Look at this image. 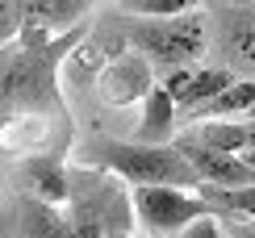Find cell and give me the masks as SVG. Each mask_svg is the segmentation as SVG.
<instances>
[{"mask_svg": "<svg viewBox=\"0 0 255 238\" xmlns=\"http://www.w3.org/2000/svg\"><path fill=\"white\" fill-rule=\"evenodd\" d=\"M80 159L92 171H109L134 188H188L197 192L201 180L193 163L184 159V150L172 146H138V142H118V138H92L88 146H80Z\"/></svg>", "mask_w": 255, "mask_h": 238, "instance_id": "6da1fadb", "label": "cell"}, {"mask_svg": "<svg viewBox=\"0 0 255 238\" xmlns=\"http://www.w3.org/2000/svg\"><path fill=\"white\" fill-rule=\"evenodd\" d=\"M113 21L130 38L134 55H142L146 63H159L167 71L193 67L209 46V13H184V17H167V21H142V17L118 13Z\"/></svg>", "mask_w": 255, "mask_h": 238, "instance_id": "7a4b0ae2", "label": "cell"}, {"mask_svg": "<svg viewBox=\"0 0 255 238\" xmlns=\"http://www.w3.org/2000/svg\"><path fill=\"white\" fill-rule=\"evenodd\" d=\"M130 201H134V218L155 238H163V234L180 238L197 218L214 213L201 201V192H188V188H134Z\"/></svg>", "mask_w": 255, "mask_h": 238, "instance_id": "3957f363", "label": "cell"}, {"mask_svg": "<svg viewBox=\"0 0 255 238\" xmlns=\"http://www.w3.org/2000/svg\"><path fill=\"white\" fill-rule=\"evenodd\" d=\"M209 25L218 29L214 46L222 50V67L247 71V80H255V4H218Z\"/></svg>", "mask_w": 255, "mask_h": 238, "instance_id": "277c9868", "label": "cell"}, {"mask_svg": "<svg viewBox=\"0 0 255 238\" xmlns=\"http://www.w3.org/2000/svg\"><path fill=\"white\" fill-rule=\"evenodd\" d=\"M230 84H235V71L226 67H180L163 75V88L172 92L176 109H184L188 117H197L209 101H218Z\"/></svg>", "mask_w": 255, "mask_h": 238, "instance_id": "5b68a950", "label": "cell"}, {"mask_svg": "<svg viewBox=\"0 0 255 238\" xmlns=\"http://www.w3.org/2000/svg\"><path fill=\"white\" fill-rule=\"evenodd\" d=\"M176 146L184 150V159L193 163L197 180L209 184V188H251V184H255V171L247 167V159H243V155L205 150V146H197V142H184V138H176Z\"/></svg>", "mask_w": 255, "mask_h": 238, "instance_id": "8992f818", "label": "cell"}, {"mask_svg": "<svg viewBox=\"0 0 255 238\" xmlns=\"http://www.w3.org/2000/svg\"><path fill=\"white\" fill-rule=\"evenodd\" d=\"M176 113L180 109H176L172 92L163 84H155L146 92V101H142V117H138L130 142H138V146H172V138H180L176 134Z\"/></svg>", "mask_w": 255, "mask_h": 238, "instance_id": "52a82bcc", "label": "cell"}, {"mask_svg": "<svg viewBox=\"0 0 255 238\" xmlns=\"http://www.w3.org/2000/svg\"><path fill=\"white\" fill-rule=\"evenodd\" d=\"M180 138L205 150H222V155H247V150H255V117H247V121H193L188 129H180Z\"/></svg>", "mask_w": 255, "mask_h": 238, "instance_id": "ba28073f", "label": "cell"}, {"mask_svg": "<svg viewBox=\"0 0 255 238\" xmlns=\"http://www.w3.org/2000/svg\"><path fill=\"white\" fill-rule=\"evenodd\" d=\"M21 197H34L42 205H63V201H71V176L50 155L25 159L21 163Z\"/></svg>", "mask_w": 255, "mask_h": 238, "instance_id": "9c48e42d", "label": "cell"}, {"mask_svg": "<svg viewBox=\"0 0 255 238\" xmlns=\"http://www.w3.org/2000/svg\"><path fill=\"white\" fill-rule=\"evenodd\" d=\"M247 117H255V80H235L193 121H247Z\"/></svg>", "mask_w": 255, "mask_h": 238, "instance_id": "30bf717a", "label": "cell"}, {"mask_svg": "<svg viewBox=\"0 0 255 238\" xmlns=\"http://www.w3.org/2000/svg\"><path fill=\"white\" fill-rule=\"evenodd\" d=\"M88 17V4L80 0H59V4H21V25L29 29H63Z\"/></svg>", "mask_w": 255, "mask_h": 238, "instance_id": "8fae6325", "label": "cell"}, {"mask_svg": "<svg viewBox=\"0 0 255 238\" xmlns=\"http://www.w3.org/2000/svg\"><path fill=\"white\" fill-rule=\"evenodd\" d=\"M197 192L218 218H251L255 222V184L251 188H209V184H201Z\"/></svg>", "mask_w": 255, "mask_h": 238, "instance_id": "7c38bea8", "label": "cell"}, {"mask_svg": "<svg viewBox=\"0 0 255 238\" xmlns=\"http://www.w3.org/2000/svg\"><path fill=\"white\" fill-rule=\"evenodd\" d=\"M197 4H188V0H126L118 4L122 17H142V21H167V17H184L193 13Z\"/></svg>", "mask_w": 255, "mask_h": 238, "instance_id": "4fadbf2b", "label": "cell"}, {"mask_svg": "<svg viewBox=\"0 0 255 238\" xmlns=\"http://www.w3.org/2000/svg\"><path fill=\"white\" fill-rule=\"evenodd\" d=\"M180 238H226V230H222V222H218V213H205V218H197L193 226H188Z\"/></svg>", "mask_w": 255, "mask_h": 238, "instance_id": "5bb4252c", "label": "cell"}, {"mask_svg": "<svg viewBox=\"0 0 255 238\" xmlns=\"http://www.w3.org/2000/svg\"><path fill=\"white\" fill-rule=\"evenodd\" d=\"M226 238H255V222L251 218H218Z\"/></svg>", "mask_w": 255, "mask_h": 238, "instance_id": "9a60e30c", "label": "cell"}, {"mask_svg": "<svg viewBox=\"0 0 255 238\" xmlns=\"http://www.w3.org/2000/svg\"><path fill=\"white\" fill-rule=\"evenodd\" d=\"M243 159H247V167L255 171V150H247V155H243Z\"/></svg>", "mask_w": 255, "mask_h": 238, "instance_id": "2e32d148", "label": "cell"}]
</instances>
